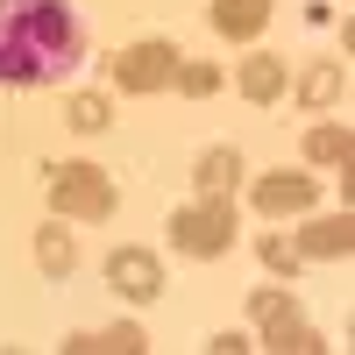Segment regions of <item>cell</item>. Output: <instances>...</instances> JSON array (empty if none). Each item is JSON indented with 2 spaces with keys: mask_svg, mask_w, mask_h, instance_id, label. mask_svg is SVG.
Wrapping results in <instances>:
<instances>
[{
  "mask_svg": "<svg viewBox=\"0 0 355 355\" xmlns=\"http://www.w3.org/2000/svg\"><path fill=\"white\" fill-rule=\"evenodd\" d=\"M85 64V21L71 0H0V93H43Z\"/></svg>",
  "mask_w": 355,
  "mask_h": 355,
  "instance_id": "6da1fadb",
  "label": "cell"
},
{
  "mask_svg": "<svg viewBox=\"0 0 355 355\" xmlns=\"http://www.w3.org/2000/svg\"><path fill=\"white\" fill-rule=\"evenodd\" d=\"M171 249L178 256H227L234 249V206L227 199H192V206H178L171 214Z\"/></svg>",
  "mask_w": 355,
  "mask_h": 355,
  "instance_id": "7a4b0ae2",
  "label": "cell"
},
{
  "mask_svg": "<svg viewBox=\"0 0 355 355\" xmlns=\"http://www.w3.org/2000/svg\"><path fill=\"white\" fill-rule=\"evenodd\" d=\"M50 206L64 220H107L114 214V178L100 164H57L50 171Z\"/></svg>",
  "mask_w": 355,
  "mask_h": 355,
  "instance_id": "3957f363",
  "label": "cell"
},
{
  "mask_svg": "<svg viewBox=\"0 0 355 355\" xmlns=\"http://www.w3.org/2000/svg\"><path fill=\"white\" fill-rule=\"evenodd\" d=\"M249 320L263 327V348H277V355H284V348H291V355L327 348V341H320L306 320H299V299H291V291H270V284H263V291H249Z\"/></svg>",
  "mask_w": 355,
  "mask_h": 355,
  "instance_id": "277c9868",
  "label": "cell"
},
{
  "mask_svg": "<svg viewBox=\"0 0 355 355\" xmlns=\"http://www.w3.org/2000/svg\"><path fill=\"white\" fill-rule=\"evenodd\" d=\"M178 43H164V36H142V43H128L121 57H107V71H114V85L121 93H157V85H171V71H178Z\"/></svg>",
  "mask_w": 355,
  "mask_h": 355,
  "instance_id": "5b68a950",
  "label": "cell"
},
{
  "mask_svg": "<svg viewBox=\"0 0 355 355\" xmlns=\"http://www.w3.org/2000/svg\"><path fill=\"white\" fill-rule=\"evenodd\" d=\"M107 284L121 291V299L150 306L157 291H164V263H157L150 249H114V256H107Z\"/></svg>",
  "mask_w": 355,
  "mask_h": 355,
  "instance_id": "8992f818",
  "label": "cell"
},
{
  "mask_svg": "<svg viewBox=\"0 0 355 355\" xmlns=\"http://www.w3.org/2000/svg\"><path fill=\"white\" fill-rule=\"evenodd\" d=\"M306 206H313V178H306V171H270V178H256V214L284 220V214H306Z\"/></svg>",
  "mask_w": 355,
  "mask_h": 355,
  "instance_id": "52a82bcc",
  "label": "cell"
},
{
  "mask_svg": "<svg viewBox=\"0 0 355 355\" xmlns=\"http://www.w3.org/2000/svg\"><path fill=\"white\" fill-rule=\"evenodd\" d=\"M192 185H199V199H234V185H242V157H234L227 142L199 150V164H192Z\"/></svg>",
  "mask_w": 355,
  "mask_h": 355,
  "instance_id": "ba28073f",
  "label": "cell"
},
{
  "mask_svg": "<svg viewBox=\"0 0 355 355\" xmlns=\"http://www.w3.org/2000/svg\"><path fill=\"white\" fill-rule=\"evenodd\" d=\"M291 249H299V256H320V263H334V256L355 249V220H348V214H327V220L299 227V242H291Z\"/></svg>",
  "mask_w": 355,
  "mask_h": 355,
  "instance_id": "9c48e42d",
  "label": "cell"
},
{
  "mask_svg": "<svg viewBox=\"0 0 355 355\" xmlns=\"http://www.w3.org/2000/svg\"><path fill=\"white\" fill-rule=\"evenodd\" d=\"M206 21H214L220 36H234V43H249V36H263V21H270V0H214Z\"/></svg>",
  "mask_w": 355,
  "mask_h": 355,
  "instance_id": "30bf717a",
  "label": "cell"
},
{
  "mask_svg": "<svg viewBox=\"0 0 355 355\" xmlns=\"http://www.w3.org/2000/svg\"><path fill=\"white\" fill-rule=\"evenodd\" d=\"M234 85H242V100H256V107H277V100H284V57H242Z\"/></svg>",
  "mask_w": 355,
  "mask_h": 355,
  "instance_id": "8fae6325",
  "label": "cell"
},
{
  "mask_svg": "<svg viewBox=\"0 0 355 355\" xmlns=\"http://www.w3.org/2000/svg\"><path fill=\"white\" fill-rule=\"evenodd\" d=\"M64 348L71 355H142L150 334H142V327H107V334H71Z\"/></svg>",
  "mask_w": 355,
  "mask_h": 355,
  "instance_id": "7c38bea8",
  "label": "cell"
},
{
  "mask_svg": "<svg viewBox=\"0 0 355 355\" xmlns=\"http://www.w3.org/2000/svg\"><path fill=\"white\" fill-rule=\"evenodd\" d=\"M306 157H313V164H341V171H348L355 142H348V128H341V121H320V128L306 135Z\"/></svg>",
  "mask_w": 355,
  "mask_h": 355,
  "instance_id": "4fadbf2b",
  "label": "cell"
},
{
  "mask_svg": "<svg viewBox=\"0 0 355 355\" xmlns=\"http://www.w3.org/2000/svg\"><path fill=\"white\" fill-rule=\"evenodd\" d=\"M36 263H43L50 277H64L71 263H78V242H71L64 227H43V234H36Z\"/></svg>",
  "mask_w": 355,
  "mask_h": 355,
  "instance_id": "5bb4252c",
  "label": "cell"
},
{
  "mask_svg": "<svg viewBox=\"0 0 355 355\" xmlns=\"http://www.w3.org/2000/svg\"><path fill=\"white\" fill-rule=\"evenodd\" d=\"M299 100H306V107H334V100H341V64H313V71L299 78Z\"/></svg>",
  "mask_w": 355,
  "mask_h": 355,
  "instance_id": "9a60e30c",
  "label": "cell"
},
{
  "mask_svg": "<svg viewBox=\"0 0 355 355\" xmlns=\"http://www.w3.org/2000/svg\"><path fill=\"white\" fill-rule=\"evenodd\" d=\"M64 121H71L78 135H100V128H107V100H100V93H71V107H64Z\"/></svg>",
  "mask_w": 355,
  "mask_h": 355,
  "instance_id": "2e32d148",
  "label": "cell"
},
{
  "mask_svg": "<svg viewBox=\"0 0 355 355\" xmlns=\"http://www.w3.org/2000/svg\"><path fill=\"white\" fill-rule=\"evenodd\" d=\"M171 78H178V93H185V100H206V93L220 85L214 64H185V57H178V71H171Z\"/></svg>",
  "mask_w": 355,
  "mask_h": 355,
  "instance_id": "e0dca14e",
  "label": "cell"
},
{
  "mask_svg": "<svg viewBox=\"0 0 355 355\" xmlns=\"http://www.w3.org/2000/svg\"><path fill=\"white\" fill-rule=\"evenodd\" d=\"M263 270H277V277H299V249H291L284 234H263Z\"/></svg>",
  "mask_w": 355,
  "mask_h": 355,
  "instance_id": "ac0fdd59",
  "label": "cell"
}]
</instances>
